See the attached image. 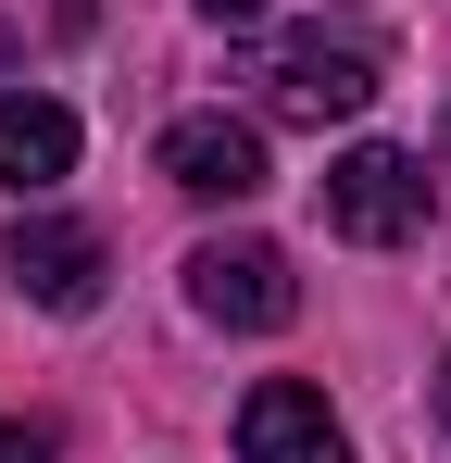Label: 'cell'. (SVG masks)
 I'll return each instance as SVG.
<instances>
[{
  "mask_svg": "<svg viewBox=\"0 0 451 463\" xmlns=\"http://www.w3.org/2000/svg\"><path fill=\"white\" fill-rule=\"evenodd\" d=\"M188 313H201V326H238V338H276L301 313L289 250H276V238H201V250H188Z\"/></svg>",
  "mask_w": 451,
  "mask_h": 463,
  "instance_id": "6da1fadb",
  "label": "cell"
},
{
  "mask_svg": "<svg viewBox=\"0 0 451 463\" xmlns=\"http://www.w3.org/2000/svg\"><path fill=\"white\" fill-rule=\"evenodd\" d=\"M251 76H264V126H351L376 100V63L351 38H326V25H313V38H276Z\"/></svg>",
  "mask_w": 451,
  "mask_h": 463,
  "instance_id": "7a4b0ae2",
  "label": "cell"
},
{
  "mask_svg": "<svg viewBox=\"0 0 451 463\" xmlns=\"http://www.w3.org/2000/svg\"><path fill=\"white\" fill-rule=\"evenodd\" d=\"M326 226H339V238H364V250L414 238V226H427V163H414V151H389V138L339 151V163H326Z\"/></svg>",
  "mask_w": 451,
  "mask_h": 463,
  "instance_id": "3957f363",
  "label": "cell"
},
{
  "mask_svg": "<svg viewBox=\"0 0 451 463\" xmlns=\"http://www.w3.org/2000/svg\"><path fill=\"white\" fill-rule=\"evenodd\" d=\"M163 188H188V201H264V188H276L264 126H238V113H176V126H163Z\"/></svg>",
  "mask_w": 451,
  "mask_h": 463,
  "instance_id": "277c9868",
  "label": "cell"
},
{
  "mask_svg": "<svg viewBox=\"0 0 451 463\" xmlns=\"http://www.w3.org/2000/svg\"><path fill=\"white\" fill-rule=\"evenodd\" d=\"M0 276H13L38 313H101V226H75V213H25Z\"/></svg>",
  "mask_w": 451,
  "mask_h": 463,
  "instance_id": "5b68a950",
  "label": "cell"
},
{
  "mask_svg": "<svg viewBox=\"0 0 451 463\" xmlns=\"http://www.w3.org/2000/svg\"><path fill=\"white\" fill-rule=\"evenodd\" d=\"M238 463H351V439H339L326 388H301V376H264L251 401H238Z\"/></svg>",
  "mask_w": 451,
  "mask_h": 463,
  "instance_id": "8992f818",
  "label": "cell"
},
{
  "mask_svg": "<svg viewBox=\"0 0 451 463\" xmlns=\"http://www.w3.org/2000/svg\"><path fill=\"white\" fill-rule=\"evenodd\" d=\"M63 175H75V113L38 100V88H0V188L38 201V188H63Z\"/></svg>",
  "mask_w": 451,
  "mask_h": 463,
  "instance_id": "52a82bcc",
  "label": "cell"
},
{
  "mask_svg": "<svg viewBox=\"0 0 451 463\" xmlns=\"http://www.w3.org/2000/svg\"><path fill=\"white\" fill-rule=\"evenodd\" d=\"M0 463H51V426H13L0 413Z\"/></svg>",
  "mask_w": 451,
  "mask_h": 463,
  "instance_id": "ba28073f",
  "label": "cell"
},
{
  "mask_svg": "<svg viewBox=\"0 0 451 463\" xmlns=\"http://www.w3.org/2000/svg\"><path fill=\"white\" fill-rule=\"evenodd\" d=\"M201 13H214V25H264L276 0H201Z\"/></svg>",
  "mask_w": 451,
  "mask_h": 463,
  "instance_id": "9c48e42d",
  "label": "cell"
},
{
  "mask_svg": "<svg viewBox=\"0 0 451 463\" xmlns=\"http://www.w3.org/2000/svg\"><path fill=\"white\" fill-rule=\"evenodd\" d=\"M439 426H451V351H439Z\"/></svg>",
  "mask_w": 451,
  "mask_h": 463,
  "instance_id": "30bf717a",
  "label": "cell"
},
{
  "mask_svg": "<svg viewBox=\"0 0 451 463\" xmlns=\"http://www.w3.org/2000/svg\"><path fill=\"white\" fill-rule=\"evenodd\" d=\"M439 138H451V126H439Z\"/></svg>",
  "mask_w": 451,
  "mask_h": 463,
  "instance_id": "8fae6325",
  "label": "cell"
}]
</instances>
